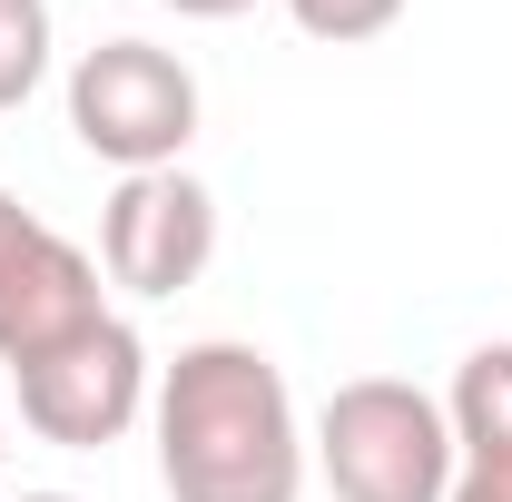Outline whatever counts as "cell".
I'll use <instances>...</instances> for the list:
<instances>
[{"instance_id":"obj_13","label":"cell","mask_w":512,"mask_h":502,"mask_svg":"<svg viewBox=\"0 0 512 502\" xmlns=\"http://www.w3.org/2000/svg\"><path fill=\"white\" fill-rule=\"evenodd\" d=\"M0 453H10V443H0Z\"/></svg>"},{"instance_id":"obj_2","label":"cell","mask_w":512,"mask_h":502,"mask_svg":"<svg viewBox=\"0 0 512 502\" xmlns=\"http://www.w3.org/2000/svg\"><path fill=\"white\" fill-rule=\"evenodd\" d=\"M316 473L335 483V502H444L453 414L404 375H355L316 414Z\"/></svg>"},{"instance_id":"obj_1","label":"cell","mask_w":512,"mask_h":502,"mask_svg":"<svg viewBox=\"0 0 512 502\" xmlns=\"http://www.w3.org/2000/svg\"><path fill=\"white\" fill-rule=\"evenodd\" d=\"M148 424H158L168 502H296L306 493L296 394L276 375V355H256L237 335L178 345V365H158Z\"/></svg>"},{"instance_id":"obj_12","label":"cell","mask_w":512,"mask_h":502,"mask_svg":"<svg viewBox=\"0 0 512 502\" xmlns=\"http://www.w3.org/2000/svg\"><path fill=\"white\" fill-rule=\"evenodd\" d=\"M20 502H69V493H20Z\"/></svg>"},{"instance_id":"obj_10","label":"cell","mask_w":512,"mask_h":502,"mask_svg":"<svg viewBox=\"0 0 512 502\" xmlns=\"http://www.w3.org/2000/svg\"><path fill=\"white\" fill-rule=\"evenodd\" d=\"M30 227H40V217H30V207H20V197H10V188H0V256H10V247H20V237H30Z\"/></svg>"},{"instance_id":"obj_11","label":"cell","mask_w":512,"mask_h":502,"mask_svg":"<svg viewBox=\"0 0 512 502\" xmlns=\"http://www.w3.org/2000/svg\"><path fill=\"white\" fill-rule=\"evenodd\" d=\"M178 20H237V10H256V0H168Z\"/></svg>"},{"instance_id":"obj_9","label":"cell","mask_w":512,"mask_h":502,"mask_svg":"<svg viewBox=\"0 0 512 502\" xmlns=\"http://www.w3.org/2000/svg\"><path fill=\"white\" fill-rule=\"evenodd\" d=\"M286 20L306 30V40H335V50H355V40H375L404 20V0H286Z\"/></svg>"},{"instance_id":"obj_8","label":"cell","mask_w":512,"mask_h":502,"mask_svg":"<svg viewBox=\"0 0 512 502\" xmlns=\"http://www.w3.org/2000/svg\"><path fill=\"white\" fill-rule=\"evenodd\" d=\"M50 79V0H0V109Z\"/></svg>"},{"instance_id":"obj_6","label":"cell","mask_w":512,"mask_h":502,"mask_svg":"<svg viewBox=\"0 0 512 502\" xmlns=\"http://www.w3.org/2000/svg\"><path fill=\"white\" fill-rule=\"evenodd\" d=\"M99 296H109L99 266L69 247L60 227H30L20 247L0 256V365L20 375V365H40V355L79 345L89 325H109Z\"/></svg>"},{"instance_id":"obj_5","label":"cell","mask_w":512,"mask_h":502,"mask_svg":"<svg viewBox=\"0 0 512 502\" xmlns=\"http://www.w3.org/2000/svg\"><path fill=\"white\" fill-rule=\"evenodd\" d=\"M217 256V197L188 168H138L119 178L109 217H99V266L128 296H188Z\"/></svg>"},{"instance_id":"obj_4","label":"cell","mask_w":512,"mask_h":502,"mask_svg":"<svg viewBox=\"0 0 512 502\" xmlns=\"http://www.w3.org/2000/svg\"><path fill=\"white\" fill-rule=\"evenodd\" d=\"M148 345H138V325H89L79 345L60 355H40V365H20V424L40 443H60V453H99V443H119L138 414H148Z\"/></svg>"},{"instance_id":"obj_3","label":"cell","mask_w":512,"mask_h":502,"mask_svg":"<svg viewBox=\"0 0 512 502\" xmlns=\"http://www.w3.org/2000/svg\"><path fill=\"white\" fill-rule=\"evenodd\" d=\"M69 128L119 178L178 168L188 138H197V69L178 50H158V40H99L69 69Z\"/></svg>"},{"instance_id":"obj_7","label":"cell","mask_w":512,"mask_h":502,"mask_svg":"<svg viewBox=\"0 0 512 502\" xmlns=\"http://www.w3.org/2000/svg\"><path fill=\"white\" fill-rule=\"evenodd\" d=\"M444 414H453V493L444 502H512V345L463 355Z\"/></svg>"}]
</instances>
